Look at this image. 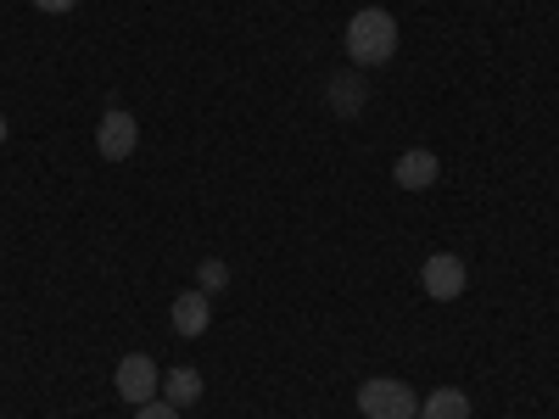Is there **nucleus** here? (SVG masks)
<instances>
[{
    "label": "nucleus",
    "mask_w": 559,
    "mask_h": 419,
    "mask_svg": "<svg viewBox=\"0 0 559 419\" xmlns=\"http://www.w3.org/2000/svg\"><path fill=\"white\" fill-rule=\"evenodd\" d=\"M342 45H347L353 68H364V73H369V68H386V62L397 57V17H392L386 7H364V12L347 17Z\"/></svg>",
    "instance_id": "1"
},
{
    "label": "nucleus",
    "mask_w": 559,
    "mask_h": 419,
    "mask_svg": "<svg viewBox=\"0 0 559 419\" xmlns=\"http://www.w3.org/2000/svg\"><path fill=\"white\" fill-rule=\"evenodd\" d=\"M358 414L364 419H419V397H414V386L376 375V381L358 386Z\"/></svg>",
    "instance_id": "2"
},
{
    "label": "nucleus",
    "mask_w": 559,
    "mask_h": 419,
    "mask_svg": "<svg viewBox=\"0 0 559 419\" xmlns=\"http://www.w3.org/2000/svg\"><path fill=\"white\" fill-rule=\"evenodd\" d=\"M419 286H426L431 302H459L464 286H471V268H464L459 252H431L426 268H419Z\"/></svg>",
    "instance_id": "3"
},
{
    "label": "nucleus",
    "mask_w": 559,
    "mask_h": 419,
    "mask_svg": "<svg viewBox=\"0 0 559 419\" xmlns=\"http://www.w3.org/2000/svg\"><path fill=\"white\" fill-rule=\"evenodd\" d=\"M364 107H369V79H364V68L324 73V112L342 118V123H353Z\"/></svg>",
    "instance_id": "4"
},
{
    "label": "nucleus",
    "mask_w": 559,
    "mask_h": 419,
    "mask_svg": "<svg viewBox=\"0 0 559 419\" xmlns=\"http://www.w3.org/2000/svg\"><path fill=\"white\" fill-rule=\"evenodd\" d=\"M112 381H118V397L134 403V408H140V403H152V397L163 392V375H157V363H152L146 352L118 358V375H112Z\"/></svg>",
    "instance_id": "5"
},
{
    "label": "nucleus",
    "mask_w": 559,
    "mask_h": 419,
    "mask_svg": "<svg viewBox=\"0 0 559 419\" xmlns=\"http://www.w3.org/2000/svg\"><path fill=\"white\" fill-rule=\"evenodd\" d=\"M134 146H140V123L123 107H107L102 123H96V152L107 163H123V157H134Z\"/></svg>",
    "instance_id": "6"
},
{
    "label": "nucleus",
    "mask_w": 559,
    "mask_h": 419,
    "mask_svg": "<svg viewBox=\"0 0 559 419\" xmlns=\"http://www.w3.org/2000/svg\"><path fill=\"white\" fill-rule=\"evenodd\" d=\"M174 336H185V342H197L207 324H213V308H207V291H179L174 297Z\"/></svg>",
    "instance_id": "7"
},
{
    "label": "nucleus",
    "mask_w": 559,
    "mask_h": 419,
    "mask_svg": "<svg viewBox=\"0 0 559 419\" xmlns=\"http://www.w3.org/2000/svg\"><path fill=\"white\" fill-rule=\"evenodd\" d=\"M437 173H442L437 152H403V157L392 163V179L403 184V191H431Z\"/></svg>",
    "instance_id": "8"
},
{
    "label": "nucleus",
    "mask_w": 559,
    "mask_h": 419,
    "mask_svg": "<svg viewBox=\"0 0 559 419\" xmlns=\"http://www.w3.org/2000/svg\"><path fill=\"white\" fill-rule=\"evenodd\" d=\"M419 419H471V397L459 386H437L419 397Z\"/></svg>",
    "instance_id": "9"
},
{
    "label": "nucleus",
    "mask_w": 559,
    "mask_h": 419,
    "mask_svg": "<svg viewBox=\"0 0 559 419\" xmlns=\"http://www.w3.org/2000/svg\"><path fill=\"white\" fill-rule=\"evenodd\" d=\"M163 403H174V408H197L202 403V375L197 369H174V375H163Z\"/></svg>",
    "instance_id": "10"
},
{
    "label": "nucleus",
    "mask_w": 559,
    "mask_h": 419,
    "mask_svg": "<svg viewBox=\"0 0 559 419\" xmlns=\"http://www.w3.org/2000/svg\"><path fill=\"white\" fill-rule=\"evenodd\" d=\"M224 286H229V263H224V258H202V268H197V291L213 297V291H224Z\"/></svg>",
    "instance_id": "11"
},
{
    "label": "nucleus",
    "mask_w": 559,
    "mask_h": 419,
    "mask_svg": "<svg viewBox=\"0 0 559 419\" xmlns=\"http://www.w3.org/2000/svg\"><path fill=\"white\" fill-rule=\"evenodd\" d=\"M134 419H179V408L163 403V397H152V403H140V408H134Z\"/></svg>",
    "instance_id": "12"
},
{
    "label": "nucleus",
    "mask_w": 559,
    "mask_h": 419,
    "mask_svg": "<svg viewBox=\"0 0 559 419\" xmlns=\"http://www.w3.org/2000/svg\"><path fill=\"white\" fill-rule=\"evenodd\" d=\"M34 7H39V12H51V17H62V12L79 7V0H34Z\"/></svg>",
    "instance_id": "13"
},
{
    "label": "nucleus",
    "mask_w": 559,
    "mask_h": 419,
    "mask_svg": "<svg viewBox=\"0 0 559 419\" xmlns=\"http://www.w3.org/2000/svg\"><path fill=\"white\" fill-rule=\"evenodd\" d=\"M7 134H12V123H7V112H0V146H7Z\"/></svg>",
    "instance_id": "14"
}]
</instances>
